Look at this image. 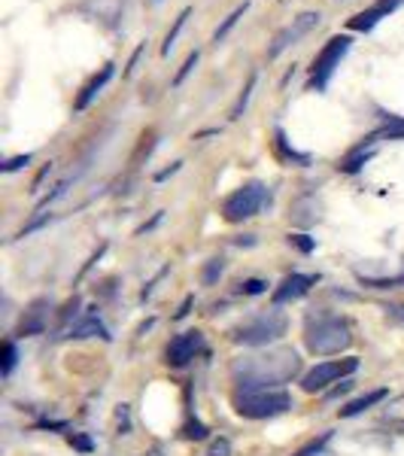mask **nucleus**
I'll list each match as a JSON object with an SVG mask.
<instances>
[{"label":"nucleus","mask_w":404,"mask_h":456,"mask_svg":"<svg viewBox=\"0 0 404 456\" xmlns=\"http://www.w3.org/2000/svg\"><path fill=\"white\" fill-rule=\"evenodd\" d=\"M12 365H16V344L6 341V344H4V362H0V371L10 374V371H12Z\"/></svg>","instance_id":"24"},{"label":"nucleus","mask_w":404,"mask_h":456,"mask_svg":"<svg viewBox=\"0 0 404 456\" xmlns=\"http://www.w3.org/2000/svg\"><path fill=\"white\" fill-rule=\"evenodd\" d=\"M198 61H201V53H198V49H195V53H189L186 64H182L180 73H176V77H174V86H182V79H186L189 73H192V70L198 68Z\"/></svg>","instance_id":"23"},{"label":"nucleus","mask_w":404,"mask_h":456,"mask_svg":"<svg viewBox=\"0 0 404 456\" xmlns=\"http://www.w3.org/2000/svg\"><path fill=\"white\" fill-rule=\"evenodd\" d=\"M317 25H319V12H313V10H307V12H301V16H295V19L289 21V25L277 31L274 40H271L268 58H280V55L286 53V49L298 46V43L304 40V37L311 34Z\"/></svg>","instance_id":"7"},{"label":"nucleus","mask_w":404,"mask_h":456,"mask_svg":"<svg viewBox=\"0 0 404 456\" xmlns=\"http://www.w3.org/2000/svg\"><path fill=\"white\" fill-rule=\"evenodd\" d=\"M384 414H386V420L389 423H404V395H399V399H392L384 408Z\"/></svg>","instance_id":"22"},{"label":"nucleus","mask_w":404,"mask_h":456,"mask_svg":"<svg viewBox=\"0 0 404 456\" xmlns=\"http://www.w3.org/2000/svg\"><path fill=\"white\" fill-rule=\"evenodd\" d=\"M359 369V359H335V362H322L317 369H311L304 374V380H301V387L307 389V393H322L328 384H337V380H347L352 371Z\"/></svg>","instance_id":"8"},{"label":"nucleus","mask_w":404,"mask_h":456,"mask_svg":"<svg viewBox=\"0 0 404 456\" xmlns=\"http://www.w3.org/2000/svg\"><path fill=\"white\" fill-rule=\"evenodd\" d=\"M176 171H180V165H171V167H167V171H161V174H158V180H167V176L176 174Z\"/></svg>","instance_id":"36"},{"label":"nucleus","mask_w":404,"mask_h":456,"mask_svg":"<svg viewBox=\"0 0 404 456\" xmlns=\"http://www.w3.org/2000/svg\"><path fill=\"white\" fill-rule=\"evenodd\" d=\"M113 68H116V64H104V68H101L98 73H94V77L88 79V83H85L83 88H79L77 104H73V107H77V110H85L88 104H92V101L101 94V88H104V86L109 83V79H113Z\"/></svg>","instance_id":"13"},{"label":"nucleus","mask_w":404,"mask_h":456,"mask_svg":"<svg viewBox=\"0 0 404 456\" xmlns=\"http://www.w3.org/2000/svg\"><path fill=\"white\" fill-rule=\"evenodd\" d=\"M240 292H244V296H262V292H268V283L264 281H244L240 283Z\"/></svg>","instance_id":"27"},{"label":"nucleus","mask_w":404,"mask_h":456,"mask_svg":"<svg viewBox=\"0 0 404 456\" xmlns=\"http://www.w3.org/2000/svg\"><path fill=\"white\" fill-rule=\"evenodd\" d=\"M49 219H53V216H49V213H46V216H40V219H36V223H31V225H25V228H21V232H19V238H25V234H31V232H36V228H40V225H46V223H49Z\"/></svg>","instance_id":"32"},{"label":"nucleus","mask_w":404,"mask_h":456,"mask_svg":"<svg viewBox=\"0 0 404 456\" xmlns=\"http://www.w3.org/2000/svg\"><path fill=\"white\" fill-rule=\"evenodd\" d=\"M149 456H161V453H158V451H152V453H149Z\"/></svg>","instance_id":"37"},{"label":"nucleus","mask_w":404,"mask_h":456,"mask_svg":"<svg viewBox=\"0 0 404 456\" xmlns=\"http://www.w3.org/2000/svg\"><path fill=\"white\" fill-rule=\"evenodd\" d=\"M182 436H186V438H195V441H201V438H207V426L198 423V420H192V423H186V429H182Z\"/></svg>","instance_id":"26"},{"label":"nucleus","mask_w":404,"mask_h":456,"mask_svg":"<svg viewBox=\"0 0 404 456\" xmlns=\"http://www.w3.org/2000/svg\"><path fill=\"white\" fill-rule=\"evenodd\" d=\"M49 322V298H34L28 305L25 316H21V326H19V335H43Z\"/></svg>","instance_id":"11"},{"label":"nucleus","mask_w":404,"mask_h":456,"mask_svg":"<svg viewBox=\"0 0 404 456\" xmlns=\"http://www.w3.org/2000/svg\"><path fill=\"white\" fill-rule=\"evenodd\" d=\"M192 16V10H182L180 16H176V21H174V28L167 31V37H165V43H161V55H171V49H174V43H176V37H180V31H182V25H186V19Z\"/></svg>","instance_id":"19"},{"label":"nucleus","mask_w":404,"mask_h":456,"mask_svg":"<svg viewBox=\"0 0 404 456\" xmlns=\"http://www.w3.org/2000/svg\"><path fill=\"white\" fill-rule=\"evenodd\" d=\"M350 43H352L350 37L337 34L319 49V55L313 58V68H311V88L326 92L328 83H332V77H335V70L341 68V58L350 53Z\"/></svg>","instance_id":"5"},{"label":"nucleus","mask_w":404,"mask_h":456,"mask_svg":"<svg viewBox=\"0 0 404 456\" xmlns=\"http://www.w3.org/2000/svg\"><path fill=\"white\" fill-rule=\"evenodd\" d=\"M31 159H34V156H28V152H25V156H16V159H10V161H4V165H0V171H4V174H12V171H19V167H28V165H31Z\"/></svg>","instance_id":"25"},{"label":"nucleus","mask_w":404,"mask_h":456,"mask_svg":"<svg viewBox=\"0 0 404 456\" xmlns=\"http://www.w3.org/2000/svg\"><path fill=\"white\" fill-rule=\"evenodd\" d=\"M70 444H77L79 451H92V444H88L85 438H79V436H70Z\"/></svg>","instance_id":"34"},{"label":"nucleus","mask_w":404,"mask_h":456,"mask_svg":"<svg viewBox=\"0 0 404 456\" xmlns=\"http://www.w3.org/2000/svg\"><path fill=\"white\" fill-rule=\"evenodd\" d=\"M277 146H280V152H286V159H295V161H301V165H307V156H298L295 150H289V146H286L283 131H277Z\"/></svg>","instance_id":"29"},{"label":"nucleus","mask_w":404,"mask_h":456,"mask_svg":"<svg viewBox=\"0 0 404 456\" xmlns=\"http://www.w3.org/2000/svg\"><path fill=\"white\" fill-rule=\"evenodd\" d=\"M255 79H259V77H255V73L246 79L244 92H240L238 104H234V110H231V119H240V116H244V110H246V104H249V94H253V88H255Z\"/></svg>","instance_id":"20"},{"label":"nucleus","mask_w":404,"mask_h":456,"mask_svg":"<svg viewBox=\"0 0 404 456\" xmlns=\"http://www.w3.org/2000/svg\"><path fill=\"white\" fill-rule=\"evenodd\" d=\"M222 271H225V259H210L207 265H204V274H201V281L204 286H213L222 277Z\"/></svg>","instance_id":"21"},{"label":"nucleus","mask_w":404,"mask_h":456,"mask_svg":"<svg viewBox=\"0 0 404 456\" xmlns=\"http://www.w3.org/2000/svg\"><path fill=\"white\" fill-rule=\"evenodd\" d=\"M286 316L280 311H268L262 316H255V320L244 322V326L234 329V341L238 344H246V347H259V344H268V341H277V338H283L286 332Z\"/></svg>","instance_id":"4"},{"label":"nucleus","mask_w":404,"mask_h":456,"mask_svg":"<svg viewBox=\"0 0 404 456\" xmlns=\"http://www.w3.org/2000/svg\"><path fill=\"white\" fill-rule=\"evenodd\" d=\"M238 414L246 420H268V417H280L292 408V395L283 389H244L238 395Z\"/></svg>","instance_id":"3"},{"label":"nucleus","mask_w":404,"mask_h":456,"mask_svg":"<svg viewBox=\"0 0 404 456\" xmlns=\"http://www.w3.org/2000/svg\"><path fill=\"white\" fill-rule=\"evenodd\" d=\"M384 399H386V389H371V393H365V395H359V399H352L347 408H341V417H356V414H362V411L374 408V404H380Z\"/></svg>","instance_id":"15"},{"label":"nucleus","mask_w":404,"mask_h":456,"mask_svg":"<svg viewBox=\"0 0 404 456\" xmlns=\"http://www.w3.org/2000/svg\"><path fill=\"white\" fill-rule=\"evenodd\" d=\"M350 389H352V380H341V387H337L335 393H332V399H335V395H343V393H350Z\"/></svg>","instance_id":"35"},{"label":"nucleus","mask_w":404,"mask_h":456,"mask_svg":"<svg viewBox=\"0 0 404 456\" xmlns=\"http://www.w3.org/2000/svg\"><path fill=\"white\" fill-rule=\"evenodd\" d=\"M311 286H317V277H313V274H289L274 289V305H283V301H295L301 296H307V292H311Z\"/></svg>","instance_id":"10"},{"label":"nucleus","mask_w":404,"mask_h":456,"mask_svg":"<svg viewBox=\"0 0 404 456\" xmlns=\"http://www.w3.org/2000/svg\"><path fill=\"white\" fill-rule=\"evenodd\" d=\"M307 350L317 353V356H332V353L347 350L352 344L350 326L337 316H319V320L307 322V332H304Z\"/></svg>","instance_id":"2"},{"label":"nucleus","mask_w":404,"mask_h":456,"mask_svg":"<svg viewBox=\"0 0 404 456\" xmlns=\"http://www.w3.org/2000/svg\"><path fill=\"white\" fill-rule=\"evenodd\" d=\"M301 371V359L295 350H271V353H255V356L238 359L231 365V374L244 389H264L274 384H286Z\"/></svg>","instance_id":"1"},{"label":"nucleus","mask_w":404,"mask_h":456,"mask_svg":"<svg viewBox=\"0 0 404 456\" xmlns=\"http://www.w3.org/2000/svg\"><path fill=\"white\" fill-rule=\"evenodd\" d=\"M207 456H231V441H229V438L213 441L210 451H207Z\"/></svg>","instance_id":"28"},{"label":"nucleus","mask_w":404,"mask_h":456,"mask_svg":"<svg viewBox=\"0 0 404 456\" xmlns=\"http://www.w3.org/2000/svg\"><path fill=\"white\" fill-rule=\"evenodd\" d=\"M94 335H98V338H104V341H107V329H104V322H101L98 320V316H85V320H79L77 322V326H73L70 329V338H77V341H83V338H94Z\"/></svg>","instance_id":"16"},{"label":"nucleus","mask_w":404,"mask_h":456,"mask_svg":"<svg viewBox=\"0 0 404 456\" xmlns=\"http://www.w3.org/2000/svg\"><path fill=\"white\" fill-rule=\"evenodd\" d=\"M374 143H377V134L365 137V141L359 143L356 150H352L350 156L343 159V161H341V165H337V167H341L343 174H356V171H362V165H365V161H368V159L374 156Z\"/></svg>","instance_id":"14"},{"label":"nucleus","mask_w":404,"mask_h":456,"mask_svg":"<svg viewBox=\"0 0 404 456\" xmlns=\"http://www.w3.org/2000/svg\"><path fill=\"white\" fill-rule=\"evenodd\" d=\"M264 198H268V189H264L262 183H246V186H240L238 192H231L225 198L222 216L229 219V223H246V219H253L255 213L262 210Z\"/></svg>","instance_id":"6"},{"label":"nucleus","mask_w":404,"mask_h":456,"mask_svg":"<svg viewBox=\"0 0 404 456\" xmlns=\"http://www.w3.org/2000/svg\"><path fill=\"white\" fill-rule=\"evenodd\" d=\"M328 438H332V436H328V432H326V436H322L319 441H313V444H307L304 451H298L295 456H313V453H319L322 447H326V441H328Z\"/></svg>","instance_id":"30"},{"label":"nucleus","mask_w":404,"mask_h":456,"mask_svg":"<svg viewBox=\"0 0 404 456\" xmlns=\"http://www.w3.org/2000/svg\"><path fill=\"white\" fill-rule=\"evenodd\" d=\"M189 307H192V296H189L186 301H182V305H180V311H176L174 316H176V320H182V316H186L189 314Z\"/></svg>","instance_id":"33"},{"label":"nucleus","mask_w":404,"mask_h":456,"mask_svg":"<svg viewBox=\"0 0 404 456\" xmlns=\"http://www.w3.org/2000/svg\"><path fill=\"white\" fill-rule=\"evenodd\" d=\"M204 347L201 332H182L180 338H174L171 347H167V365L174 369H182L189 359H195V353Z\"/></svg>","instance_id":"9"},{"label":"nucleus","mask_w":404,"mask_h":456,"mask_svg":"<svg viewBox=\"0 0 404 456\" xmlns=\"http://www.w3.org/2000/svg\"><path fill=\"white\" fill-rule=\"evenodd\" d=\"M246 10H249V0H244V4H240V6H238V10H234V12H231V16H229V19H225V21H222V25H219V28H216V31H213V43H216V46H219V43H222V40H225V37H229V31H231V28H234V25H238V21H240V19H244V12H246Z\"/></svg>","instance_id":"17"},{"label":"nucleus","mask_w":404,"mask_h":456,"mask_svg":"<svg viewBox=\"0 0 404 456\" xmlns=\"http://www.w3.org/2000/svg\"><path fill=\"white\" fill-rule=\"evenodd\" d=\"M289 244H295L301 253H311V249H313V240L304 238V234H289Z\"/></svg>","instance_id":"31"},{"label":"nucleus","mask_w":404,"mask_h":456,"mask_svg":"<svg viewBox=\"0 0 404 456\" xmlns=\"http://www.w3.org/2000/svg\"><path fill=\"white\" fill-rule=\"evenodd\" d=\"M389 12H392V10H389V6H384V4L377 0V4L368 6V10L356 12V16H352V19L347 21V28H350V31H359V34H368V31H374V28H377L384 19H389Z\"/></svg>","instance_id":"12"},{"label":"nucleus","mask_w":404,"mask_h":456,"mask_svg":"<svg viewBox=\"0 0 404 456\" xmlns=\"http://www.w3.org/2000/svg\"><path fill=\"white\" fill-rule=\"evenodd\" d=\"M404 141V116H386V125L377 131V141Z\"/></svg>","instance_id":"18"}]
</instances>
